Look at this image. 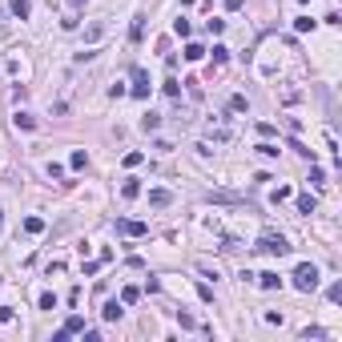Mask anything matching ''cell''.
Listing matches in <instances>:
<instances>
[{
  "mask_svg": "<svg viewBox=\"0 0 342 342\" xmlns=\"http://www.w3.org/2000/svg\"><path fill=\"white\" fill-rule=\"evenodd\" d=\"M201 57H206L201 45H185V60H201Z\"/></svg>",
  "mask_w": 342,
  "mask_h": 342,
  "instance_id": "7402d4cb",
  "label": "cell"
},
{
  "mask_svg": "<svg viewBox=\"0 0 342 342\" xmlns=\"http://www.w3.org/2000/svg\"><path fill=\"white\" fill-rule=\"evenodd\" d=\"M0 229H4V210H0Z\"/></svg>",
  "mask_w": 342,
  "mask_h": 342,
  "instance_id": "8d00e7d4",
  "label": "cell"
},
{
  "mask_svg": "<svg viewBox=\"0 0 342 342\" xmlns=\"http://www.w3.org/2000/svg\"><path fill=\"white\" fill-rule=\"evenodd\" d=\"M141 37H145V16H137L133 28H129V41H141Z\"/></svg>",
  "mask_w": 342,
  "mask_h": 342,
  "instance_id": "2e32d148",
  "label": "cell"
},
{
  "mask_svg": "<svg viewBox=\"0 0 342 342\" xmlns=\"http://www.w3.org/2000/svg\"><path fill=\"white\" fill-rule=\"evenodd\" d=\"M226 8H229V12H237V8H242V0H226Z\"/></svg>",
  "mask_w": 342,
  "mask_h": 342,
  "instance_id": "836d02e7",
  "label": "cell"
},
{
  "mask_svg": "<svg viewBox=\"0 0 342 342\" xmlns=\"http://www.w3.org/2000/svg\"><path fill=\"white\" fill-rule=\"evenodd\" d=\"M173 32H177V37H189V32H193V24L181 16V20H173Z\"/></svg>",
  "mask_w": 342,
  "mask_h": 342,
  "instance_id": "ac0fdd59",
  "label": "cell"
},
{
  "mask_svg": "<svg viewBox=\"0 0 342 342\" xmlns=\"http://www.w3.org/2000/svg\"><path fill=\"white\" fill-rule=\"evenodd\" d=\"M258 153H262V157H278L282 149H278V145H270V141H262V145H258Z\"/></svg>",
  "mask_w": 342,
  "mask_h": 342,
  "instance_id": "484cf974",
  "label": "cell"
},
{
  "mask_svg": "<svg viewBox=\"0 0 342 342\" xmlns=\"http://www.w3.org/2000/svg\"><path fill=\"white\" fill-rule=\"evenodd\" d=\"M0 322H12V306H0Z\"/></svg>",
  "mask_w": 342,
  "mask_h": 342,
  "instance_id": "d6a6232c",
  "label": "cell"
},
{
  "mask_svg": "<svg viewBox=\"0 0 342 342\" xmlns=\"http://www.w3.org/2000/svg\"><path fill=\"white\" fill-rule=\"evenodd\" d=\"M169 201H173V193H169V189H149V206H157V210H165Z\"/></svg>",
  "mask_w": 342,
  "mask_h": 342,
  "instance_id": "8992f818",
  "label": "cell"
},
{
  "mask_svg": "<svg viewBox=\"0 0 342 342\" xmlns=\"http://www.w3.org/2000/svg\"><path fill=\"white\" fill-rule=\"evenodd\" d=\"M137 298H141V290H137V286H125V290H121V306H133Z\"/></svg>",
  "mask_w": 342,
  "mask_h": 342,
  "instance_id": "5bb4252c",
  "label": "cell"
},
{
  "mask_svg": "<svg viewBox=\"0 0 342 342\" xmlns=\"http://www.w3.org/2000/svg\"><path fill=\"white\" fill-rule=\"evenodd\" d=\"M157 125H161V117H157V113H145V117H141V129H145V133L157 129Z\"/></svg>",
  "mask_w": 342,
  "mask_h": 342,
  "instance_id": "44dd1931",
  "label": "cell"
},
{
  "mask_svg": "<svg viewBox=\"0 0 342 342\" xmlns=\"http://www.w3.org/2000/svg\"><path fill=\"white\" fill-rule=\"evenodd\" d=\"M229 109H233V113H246V109H250V101H246V97H242V93H237V97H233V101H229Z\"/></svg>",
  "mask_w": 342,
  "mask_h": 342,
  "instance_id": "d4e9b609",
  "label": "cell"
},
{
  "mask_svg": "<svg viewBox=\"0 0 342 342\" xmlns=\"http://www.w3.org/2000/svg\"><path fill=\"white\" fill-rule=\"evenodd\" d=\"M254 250L258 254H270V258H282V254H290V242H286L282 233H262Z\"/></svg>",
  "mask_w": 342,
  "mask_h": 342,
  "instance_id": "6da1fadb",
  "label": "cell"
},
{
  "mask_svg": "<svg viewBox=\"0 0 342 342\" xmlns=\"http://www.w3.org/2000/svg\"><path fill=\"white\" fill-rule=\"evenodd\" d=\"M181 4H185V8H189V4H197V0H181Z\"/></svg>",
  "mask_w": 342,
  "mask_h": 342,
  "instance_id": "d590c367",
  "label": "cell"
},
{
  "mask_svg": "<svg viewBox=\"0 0 342 342\" xmlns=\"http://www.w3.org/2000/svg\"><path fill=\"white\" fill-rule=\"evenodd\" d=\"M8 8H12V16H16V20H28V12H32V4H28V0H8Z\"/></svg>",
  "mask_w": 342,
  "mask_h": 342,
  "instance_id": "30bf717a",
  "label": "cell"
},
{
  "mask_svg": "<svg viewBox=\"0 0 342 342\" xmlns=\"http://www.w3.org/2000/svg\"><path fill=\"white\" fill-rule=\"evenodd\" d=\"M69 4H73V8H81V4H85V0H69Z\"/></svg>",
  "mask_w": 342,
  "mask_h": 342,
  "instance_id": "e575fe53",
  "label": "cell"
},
{
  "mask_svg": "<svg viewBox=\"0 0 342 342\" xmlns=\"http://www.w3.org/2000/svg\"><path fill=\"white\" fill-rule=\"evenodd\" d=\"M81 330H85V318H81V314H69L64 326H60V334H57V342H64L69 334H81Z\"/></svg>",
  "mask_w": 342,
  "mask_h": 342,
  "instance_id": "5b68a950",
  "label": "cell"
},
{
  "mask_svg": "<svg viewBox=\"0 0 342 342\" xmlns=\"http://www.w3.org/2000/svg\"><path fill=\"white\" fill-rule=\"evenodd\" d=\"M161 89H165V97H173V101H177V97H181V85H177V81H173V77H169V81H165V85H161Z\"/></svg>",
  "mask_w": 342,
  "mask_h": 342,
  "instance_id": "603a6c76",
  "label": "cell"
},
{
  "mask_svg": "<svg viewBox=\"0 0 342 342\" xmlns=\"http://www.w3.org/2000/svg\"><path fill=\"white\" fill-rule=\"evenodd\" d=\"M12 121H16V129H37V117H32V113H24V109L12 117Z\"/></svg>",
  "mask_w": 342,
  "mask_h": 342,
  "instance_id": "8fae6325",
  "label": "cell"
},
{
  "mask_svg": "<svg viewBox=\"0 0 342 342\" xmlns=\"http://www.w3.org/2000/svg\"><path fill=\"white\" fill-rule=\"evenodd\" d=\"M137 101H145L149 97V77H145V69H133V89H129Z\"/></svg>",
  "mask_w": 342,
  "mask_h": 342,
  "instance_id": "3957f363",
  "label": "cell"
},
{
  "mask_svg": "<svg viewBox=\"0 0 342 342\" xmlns=\"http://www.w3.org/2000/svg\"><path fill=\"white\" fill-rule=\"evenodd\" d=\"M310 181H314V185H326V173H322L318 165H314V169H310Z\"/></svg>",
  "mask_w": 342,
  "mask_h": 342,
  "instance_id": "4dcf8cb0",
  "label": "cell"
},
{
  "mask_svg": "<svg viewBox=\"0 0 342 342\" xmlns=\"http://www.w3.org/2000/svg\"><path fill=\"white\" fill-rule=\"evenodd\" d=\"M117 233H125V237H145L149 226H145V222H129V218H121V222H117Z\"/></svg>",
  "mask_w": 342,
  "mask_h": 342,
  "instance_id": "277c9868",
  "label": "cell"
},
{
  "mask_svg": "<svg viewBox=\"0 0 342 342\" xmlns=\"http://www.w3.org/2000/svg\"><path fill=\"white\" fill-rule=\"evenodd\" d=\"M229 60V49L226 45H214V64H226Z\"/></svg>",
  "mask_w": 342,
  "mask_h": 342,
  "instance_id": "cb8c5ba5",
  "label": "cell"
},
{
  "mask_svg": "<svg viewBox=\"0 0 342 342\" xmlns=\"http://www.w3.org/2000/svg\"><path fill=\"white\" fill-rule=\"evenodd\" d=\"M177 322H181L185 330H193V326H197V322H193V314H181V310H177Z\"/></svg>",
  "mask_w": 342,
  "mask_h": 342,
  "instance_id": "f546056e",
  "label": "cell"
},
{
  "mask_svg": "<svg viewBox=\"0 0 342 342\" xmlns=\"http://www.w3.org/2000/svg\"><path fill=\"white\" fill-rule=\"evenodd\" d=\"M326 298H330V302H342V282L330 286V290H326Z\"/></svg>",
  "mask_w": 342,
  "mask_h": 342,
  "instance_id": "f1b7e54d",
  "label": "cell"
},
{
  "mask_svg": "<svg viewBox=\"0 0 342 342\" xmlns=\"http://www.w3.org/2000/svg\"><path fill=\"white\" fill-rule=\"evenodd\" d=\"M24 233H45V222L41 218H24Z\"/></svg>",
  "mask_w": 342,
  "mask_h": 342,
  "instance_id": "e0dca14e",
  "label": "cell"
},
{
  "mask_svg": "<svg viewBox=\"0 0 342 342\" xmlns=\"http://www.w3.org/2000/svg\"><path fill=\"white\" fill-rule=\"evenodd\" d=\"M137 193H141V181H137V177H129V181L121 185V197H137Z\"/></svg>",
  "mask_w": 342,
  "mask_h": 342,
  "instance_id": "4fadbf2b",
  "label": "cell"
},
{
  "mask_svg": "<svg viewBox=\"0 0 342 342\" xmlns=\"http://www.w3.org/2000/svg\"><path fill=\"white\" fill-rule=\"evenodd\" d=\"M294 290H302V294H310V290H318V266H310V262H302V266L294 270Z\"/></svg>",
  "mask_w": 342,
  "mask_h": 342,
  "instance_id": "7a4b0ae2",
  "label": "cell"
},
{
  "mask_svg": "<svg viewBox=\"0 0 342 342\" xmlns=\"http://www.w3.org/2000/svg\"><path fill=\"white\" fill-rule=\"evenodd\" d=\"M69 165H73V169H85V165H89V157H85V149H77V153L69 157Z\"/></svg>",
  "mask_w": 342,
  "mask_h": 342,
  "instance_id": "ffe728a7",
  "label": "cell"
},
{
  "mask_svg": "<svg viewBox=\"0 0 342 342\" xmlns=\"http://www.w3.org/2000/svg\"><path fill=\"white\" fill-rule=\"evenodd\" d=\"M141 161H145V153H137V149H133V153H125V169H137Z\"/></svg>",
  "mask_w": 342,
  "mask_h": 342,
  "instance_id": "d6986e66",
  "label": "cell"
},
{
  "mask_svg": "<svg viewBox=\"0 0 342 342\" xmlns=\"http://www.w3.org/2000/svg\"><path fill=\"white\" fill-rule=\"evenodd\" d=\"M101 318H105V322H117V318H121V302H117V298H109V302L101 306Z\"/></svg>",
  "mask_w": 342,
  "mask_h": 342,
  "instance_id": "ba28073f",
  "label": "cell"
},
{
  "mask_svg": "<svg viewBox=\"0 0 342 342\" xmlns=\"http://www.w3.org/2000/svg\"><path fill=\"white\" fill-rule=\"evenodd\" d=\"M49 177H64V165H60V161H49Z\"/></svg>",
  "mask_w": 342,
  "mask_h": 342,
  "instance_id": "1f68e13d",
  "label": "cell"
},
{
  "mask_svg": "<svg viewBox=\"0 0 342 342\" xmlns=\"http://www.w3.org/2000/svg\"><path fill=\"white\" fill-rule=\"evenodd\" d=\"M302 338H326V330H322V326H306V330H302Z\"/></svg>",
  "mask_w": 342,
  "mask_h": 342,
  "instance_id": "83f0119b",
  "label": "cell"
},
{
  "mask_svg": "<svg viewBox=\"0 0 342 342\" xmlns=\"http://www.w3.org/2000/svg\"><path fill=\"white\" fill-rule=\"evenodd\" d=\"M254 278H258V286H262V290H278V286H282V278H278L274 270H266V274H254Z\"/></svg>",
  "mask_w": 342,
  "mask_h": 342,
  "instance_id": "52a82bcc",
  "label": "cell"
},
{
  "mask_svg": "<svg viewBox=\"0 0 342 342\" xmlns=\"http://www.w3.org/2000/svg\"><path fill=\"white\" fill-rule=\"evenodd\" d=\"M41 310H57V294H41Z\"/></svg>",
  "mask_w": 342,
  "mask_h": 342,
  "instance_id": "4316f807",
  "label": "cell"
},
{
  "mask_svg": "<svg viewBox=\"0 0 342 342\" xmlns=\"http://www.w3.org/2000/svg\"><path fill=\"white\" fill-rule=\"evenodd\" d=\"M318 210V197L314 193H298V214H314Z\"/></svg>",
  "mask_w": 342,
  "mask_h": 342,
  "instance_id": "9c48e42d",
  "label": "cell"
},
{
  "mask_svg": "<svg viewBox=\"0 0 342 342\" xmlns=\"http://www.w3.org/2000/svg\"><path fill=\"white\" fill-rule=\"evenodd\" d=\"M314 24H318L314 16H298V20H294V32H314Z\"/></svg>",
  "mask_w": 342,
  "mask_h": 342,
  "instance_id": "7c38bea8",
  "label": "cell"
},
{
  "mask_svg": "<svg viewBox=\"0 0 342 342\" xmlns=\"http://www.w3.org/2000/svg\"><path fill=\"white\" fill-rule=\"evenodd\" d=\"M206 28H210L214 37H222V32H226V20H222V16H210V20H206Z\"/></svg>",
  "mask_w": 342,
  "mask_h": 342,
  "instance_id": "9a60e30c",
  "label": "cell"
}]
</instances>
